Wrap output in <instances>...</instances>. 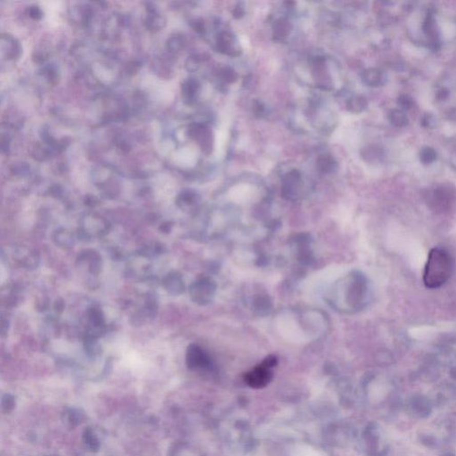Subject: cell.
Instances as JSON below:
<instances>
[{
    "label": "cell",
    "instance_id": "cell-24",
    "mask_svg": "<svg viewBox=\"0 0 456 456\" xmlns=\"http://www.w3.org/2000/svg\"><path fill=\"white\" fill-rule=\"evenodd\" d=\"M254 106H255L254 111H255V112H256L257 114H261V113H262V112H263L264 107L261 103H260V102H256Z\"/></svg>",
    "mask_w": 456,
    "mask_h": 456
},
{
    "label": "cell",
    "instance_id": "cell-21",
    "mask_svg": "<svg viewBox=\"0 0 456 456\" xmlns=\"http://www.w3.org/2000/svg\"><path fill=\"white\" fill-rule=\"evenodd\" d=\"M436 118L430 113L424 115L422 120V124L425 128H432L436 125Z\"/></svg>",
    "mask_w": 456,
    "mask_h": 456
},
{
    "label": "cell",
    "instance_id": "cell-17",
    "mask_svg": "<svg viewBox=\"0 0 456 456\" xmlns=\"http://www.w3.org/2000/svg\"><path fill=\"white\" fill-rule=\"evenodd\" d=\"M437 159V152L430 147H425L420 152V160L423 164H431Z\"/></svg>",
    "mask_w": 456,
    "mask_h": 456
},
{
    "label": "cell",
    "instance_id": "cell-15",
    "mask_svg": "<svg viewBox=\"0 0 456 456\" xmlns=\"http://www.w3.org/2000/svg\"><path fill=\"white\" fill-rule=\"evenodd\" d=\"M362 156L366 162L374 163V162L382 159L383 152H382V149L379 148L378 146H370L363 149Z\"/></svg>",
    "mask_w": 456,
    "mask_h": 456
},
{
    "label": "cell",
    "instance_id": "cell-5",
    "mask_svg": "<svg viewBox=\"0 0 456 456\" xmlns=\"http://www.w3.org/2000/svg\"><path fill=\"white\" fill-rule=\"evenodd\" d=\"M272 379V372L270 368L261 364L257 367L247 373L245 381L249 385L253 388H261L267 385Z\"/></svg>",
    "mask_w": 456,
    "mask_h": 456
},
{
    "label": "cell",
    "instance_id": "cell-12",
    "mask_svg": "<svg viewBox=\"0 0 456 456\" xmlns=\"http://www.w3.org/2000/svg\"><path fill=\"white\" fill-rule=\"evenodd\" d=\"M316 168L320 172L327 174L334 170L336 162L330 154H322L316 160Z\"/></svg>",
    "mask_w": 456,
    "mask_h": 456
},
{
    "label": "cell",
    "instance_id": "cell-2",
    "mask_svg": "<svg viewBox=\"0 0 456 456\" xmlns=\"http://www.w3.org/2000/svg\"><path fill=\"white\" fill-rule=\"evenodd\" d=\"M453 267V261L447 251L440 248L430 250L423 274L426 287L438 289L443 286L449 280Z\"/></svg>",
    "mask_w": 456,
    "mask_h": 456
},
{
    "label": "cell",
    "instance_id": "cell-7",
    "mask_svg": "<svg viewBox=\"0 0 456 456\" xmlns=\"http://www.w3.org/2000/svg\"><path fill=\"white\" fill-rule=\"evenodd\" d=\"M234 38L233 35L229 32H222L220 34L217 41H216V47L220 52L222 54L232 55L234 54Z\"/></svg>",
    "mask_w": 456,
    "mask_h": 456
},
{
    "label": "cell",
    "instance_id": "cell-16",
    "mask_svg": "<svg viewBox=\"0 0 456 456\" xmlns=\"http://www.w3.org/2000/svg\"><path fill=\"white\" fill-rule=\"evenodd\" d=\"M389 121L393 125L399 128L405 127L407 124V117L401 110H393L389 114Z\"/></svg>",
    "mask_w": 456,
    "mask_h": 456
},
{
    "label": "cell",
    "instance_id": "cell-9",
    "mask_svg": "<svg viewBox=\"0 0 456 456\" xmlns=\"http://www.w3.org/2000/svg\"><path fill=\"white\" fill-rule=\"evenodd\" d=\"M63 420L70 428H76L83 423L84 413L77 408H67L63 413Z\"/></svg>",
    "mask_w": 456,
    "mask_h": 456
},
{
    "label": "cell",
    "instance_id": "cell-18",
    "mask_svg": "<svg viewBox=\"0 0 456 456\" xmlns=\"http://www.w3.org/2000/svg\"><path fill=\"white\" fill-rule=\"evenodd\" d=\"M15 407V399L10 394H5L2 395L1 400V409L4 413H9Z\"/></svg>",
    "mask_w": 456,
    "mask_h": 456
},
{
    "label": "cell",
    "instance_id": "cell-6",
    "mask_svg": "<svg viewBox=\"0 0 456 456\" xmlns=\"http://www.w3.org/2000/svg\"><path fill=\"white\" fill-rule=\"evenodd\" d=\"M187 364L190 368H206L210 365V359L202 348L193 345L187 352Z\"/></svg>",
    "mask_w": 456,
    "mask_h": 456
},
{
    "label": "cell",
    "instance_id": "cell-19",
    "mask_svg": "<svg viewBox=\"0 0 456 456\" xmlns=\"http://www.w3.org/2000/svg\"><path fill=\"white\" fill-rule=\"evenodd\" d=\"M221 78H223V81L227 83H233L236 82L238 75L234 70L232 68H224L221 71Z\"/></svg>",
    "mask_w": 456,
    "mask_h": 456
},
{
    "label": "cell",
    "instance_id": "cell-4",
    "mask_svg": "<svg viewBox=\"0 0 456 456\" xmlns=\"http://www.w3.org/2000/svg\"><path fill=\"white\" fill-rule=\"evenodd\" d=\"M216 290V284L211 278H203L193 286V296L195 301L206 304L212 301Z\"/></svg>",
    "mask_w": 456,
    "mask_h": 456
},
{
    "label": "cell",
    "instance_id": "cell-3",
    "mask_svg": "<svg viewBox=\"0 0 456 456\" xmlns=\"http://www.w3.org/2000/svg\"><path fill=\"white\" fill-rule=\"evenodd\" d=\"M301 174L298 170L287 173L282 182V195L288 201L297 200L301 189Z\"/></svg>",
    "mask_w": 456,
    "mask_h": 456
},
{
    "label": "cell",
    "instance_id": "cell-13",
    "mask_svg": "<svg viewBox=\"0 0 456 456\" xmlns=\"http://www.w3.org/2000/svg\"><path fill=\"white\" fill-rule=\"evenodd\" d=\"M291 24L285 19L277 20L273 27V34L276 39H283L288 36L291 31Z\"/></svg>",
    "mask_w": 456,
    "mask_h": 456
},
{
    "label": "cell",
    "instance_id": "cell-23",
    "mask_svg": "<svg viewBox=\"0 0 456 456\" xmlns=\"http://www.w3.org/2000/svg\"><path fill=\"white\" fill-rule=\"evenodd\" d=\"M233 16L235 18H241V17L244 16V10L242 7H237L235 9H233Z\"/></svg>",
    "mask_w": 456,
    "mask_h": 456
},
{
    "label": "cell",
    "instance_id": "cell-10",
    "mask_svg": "<svg viewBox=\"0 0 456 456\" xmlns=\"http://www.w3.org/2000/svg\"><path fill=\"white\" fill-rule=\"evenodd\" d=\"M363 81L365 84L368 85L370 87H379L383 84L384 76L382 71L378 69L371 68L364 71Z\"/></svg>",
    "mask_w": 456,
    "mask_h": 456
},
{
    "label": "cell",
    "instance_id": "cell-14",
    "mask_svg": "<svg viewBox=\"0 0 456 456\" xmlns=\"http://www.w3.org/2000/svg\"><path fill=\"white\" fill-rule=\"evenodd\" d=\"M366 107H367V101L364 96H361V95L353 96L347 103V108L348 111L354 112V113L362 112Z\"/></svg>",
    "mask_w": 456,
    "mask_h": 456
},
{
    "label": "cell",
    "instance_id": "cell-20",
    "mask_svg": "<svg viewBox=\"0 0 456 456\" xmlns=\"http://www.w3.org/2000/svg\"><path fill=\"white\" fill-rule=\"evenodd\" d=\"M399 105L403 109H410L413 105V100L409 95H400L399 97Z\"/></svg>",
    "mask_w": 456,
    "mask_h": 456
},
{
    "label": "cell",
    "instance_id": "cell-11",
    "mask_svg": "<svg viewBox=\"0 0 456 456\" xmlns=\"http://www.w3.org/2000/svg\"><path fill=\"white\" fill-rule=\"evenodd\" d=\"M82 440L84 442L85 446L90 452H97L98 450L100 449V446H101L100 440L96 435V433L95 432V430L90 427L85 429Z\"/></svg>",
    "mask_w": 456,
    "mask_h": 456
},
{
    "label": "cell",
    "instance_id": "cell-8",
    "mask_svg": "<svg viewBox=\"0 0 456 456\" xmlns=\"http://www.w3.org/2000/svg\"><path fill=\"white\" fill-rule=\"evenodd\" d=\"M252 309L257 315H266L269 314L272 309V301L268 295H257L254 298L252 302Z\"/></svg>",
    "mask_w": 456,
    "mask_h": 456
},
{
    "label": "cell",
    "instance_id": "cell-1",
    "mask_svg": "<svg viewBox=\"0 0 456 456\" xmlns=\"http://www.w3.org/2000/svg\"><path fill=\"white\" fill-rule=\"evenodd\" d=\"M368 295L366 277L359 272H352L331 288L329 303L339 311L355 312L365 308Z\"/></svg>",
    "mask_w": 456,
    "mask_h": 456
},
{
    "label": "cell",
    "instance_id": "cell-22",
    "mask_svg": "<svg viewBox=\"0 0 456 456\" xmlns=\"http://www.w3.org/2000/svg\"><path fill=\"white\" fill-rule=\"evenodd\" d=\"M448 95H449L448 90L446 88H443L440 89V91L438 92L437 98H439L440 100L443 101V100H446V98L448 97Z\"/></svg>",
    "mask_w": 456,
    "mask_h": 456
}]
</instances>
